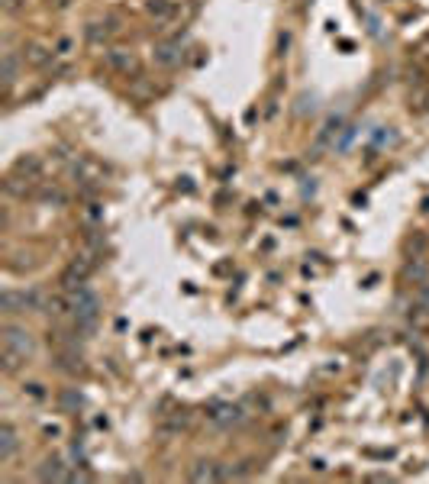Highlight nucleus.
Listing matches in <instances>:
<instances>
[{"mask_svg":"<svg viewBox=\"0 0 429 484\" xmlns=\"http://www.w3.org/2000/svg\"><path fill=\"white\" fill-rule=\"evenodd\" d=\"M32 352H36V342H32L30 333H26L23 327H16V323H3V329H0V358H3V371L13 375L23 362H30Z\"/></svg>","mask_w":429,"mask_h":484,"instance_id":"nucleus-1","label":"nucleus"},{"mask_svg":"<svg viewBox=\"0 0 429 484\" xmlns=\"http://www.w3.org/2000/svg\"><path fill=\"white\" fill-rule=\"evenodd\" d=\"M68 294V307H72V327L81 333V336H91L97 329V320H100V300L87 285H78Z\"/></svg>","mask_w":429,"mask_h":484,"instance_id":"nucleus-2","label":"nucleus"},{"mask_svg":"<svg viewBox=\"0 0 429 484\" xmlns=\"http://www.w3.org/2000/svg\"><path fill=\"white\" fill-rule=\"evenodd\" d=\"M116 32H120V23H116L113 16L87 23V39H91V43H107V39H110V36H116Z\"/></svg>","mask_w":429,"mask_h":484,"instance_id":"nucleus-3","label":"nucleus"},{"mask_svg":"<svg viewBox=\"0 0 429 484\" xmlns=\"http://www.w3.org/2000/svg\"><path fill=\"white\" fill-rule=\"evenodd\" d=\"M181 62V45L178 43H158L155 45V65L162 68H175Z\"/></svg>","mask_w":429,"mask_h":484,"instance_id":"nucleus-4","label":"nucleus"},{"mask_svg":"<svg viewBox=\"0 0 429 484\" xmlns=\"http://www.w3.org/2000/svg\"><path fill=\"white\" fill-rule=\"evenodd\" d=\"M13 452H16V430L10 423H3L0 426V462L7 465L13 459Z\"/></svg>","mask_w":429,"mask_h":484,"instance_id":"nucleus-5","label":"nucleus"},{"mask_svg":"<svg viewBox=\"0 0 429 484\" xmlns=\"http://www.w3.org/2000/svg\"><path fill=\"white\" fill-rule=\"evenodd\" d=\"M104 62H107V68H110V72H123V74H129L133 68H136V58H133L129 52H120V49L107 52Z\"/></svg>","mask_w":429,"mask_h":484,"instance_id":"nucleus-6","label":"nucleus"},{"mask_svg":"<svg viewBox=\"0 0 429 484\" xmlns=\"http://www.w3.org/2000/svg\"><path fill=\"white\" fill-rule=\"evenodd\" d=\"M13 85H16V52L7 49V55H3V91L10 94Z\"/></svg>","mask_w":429,"mask_h":484,"instance_id":"nucleus-7","label":"nucleus"},{"mask_svg":"<svg viewBox=\"0 0 429 484\" xmlns=\"http://www.w3.org/2000/svg\"><path fill=\"white\" fill-rule=\"evenodd\" d=\"M213 423H220V426H230V423H239L242 420V410L239 407H217L213 413H207Z\"/></svg>","mask_w":429,"mask_h":484,"instance_id":"nucleus-8","label":"nucleus"},{"mask_svg":"<svg viewBox=\"0 0 429 484\" xmlns=\"http://www.w3.org/2000/svg\"><path fill=\"white\" fill-rule=\"evenodd\" d=\"M148 13H158V16H165V13H168V3H165V0H152V3H148Z\"/></svg>","mask_w":429,"mask_h":484,"instance_id":"nucleus-9","label":"nucleus"},{"mask_svg":"<svg viewBox=\"0 0 429 484\" xmlns=\"http://www.w3.org/2000/svg\"><path fill=\"white\" fill-rule=\"evenodd\" d=\"M20 7V0H3V10H16Z\"/></svg>","mask_w":429,"mask_h":484,"instance_id":"nucleus-10","label":"nucleus"}]
</instances>
